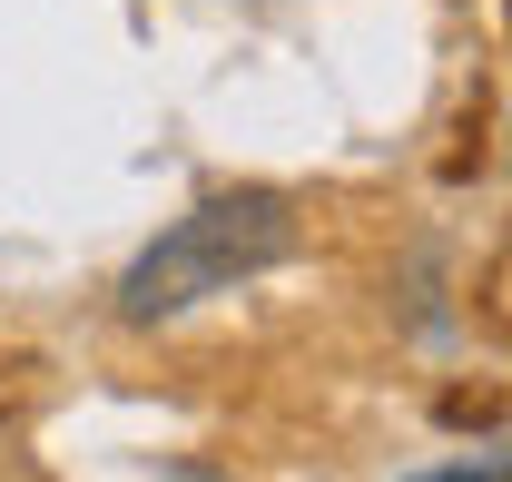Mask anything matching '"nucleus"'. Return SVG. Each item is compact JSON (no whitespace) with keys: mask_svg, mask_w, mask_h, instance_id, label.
Segmentation results:
<instances>
[{"mask_svg":"<svg viewBox=\"0 0 512 482\" xmlns=\"http://www.w3.org/2000/svg\"><path fill=\"white\" fill-rule=\"evenodd\" d=\"M296 246H306L296 197H276V187L197 197L188 217L158 246H138V266L119 276V325H168V315H188V305H207V296H237L247 276L286 266Z\"/></svg>","mask_w":512,"mask_h":482,"instance_id":"obj_1","label":"nucleus"},{"mask_svg":"<svg viewBox=\"0 0 512 482\" xmlns=\"http://www.w3.org/2000/svg\"><path fill=\"white\" fill-rule=\"evenodd\" d=\"M414 482H512V473H483V463H463V473H414Z\"/></svg>","mask_w":512,"mask_h":482,"instance_id":"obj_2","label":"nucleus"},{"mask_svg":"<svg viewBox=\"0 0 512 482\" xmlns=\"http://www.w3.org/2000/svg\"><path fill=\"white\" fill-rule=\"evenodd\" d=\"M158 482H217V473H158Z\"/></svg>","mask_w":512,"mask_h":482,"instance_id":"obj_3","label":"nucleus"}]
</instances>
